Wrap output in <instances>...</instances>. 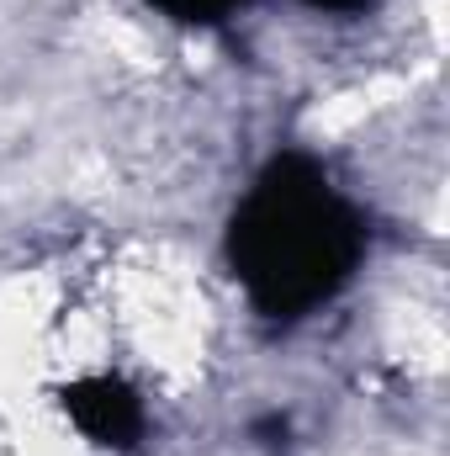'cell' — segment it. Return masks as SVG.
I'll return each instance as SVG.
<instances>
[{"label":"cell","mask_w":450,"mask_h":456,"mask_svg":"<svg viewBox=\"0 0 450 456\" xmlns=\"http://www.w3.org/2000/svg\"><path fill=\"white\" fill-rule=\"evenodd\" d=\"M154 11H165L170 21H186V27H207V21H223L233 16L238 5H249V0H149Z\"/></svg>","instance_id":"3"},{"label":"cell","mask_w":450,"mask_h":456,"mask_svg":"<svg viewBox=\"0 0 450 456\" xmlns=\"http://www.w3.org/2000/svg\"><path fill=\"white\" fill-rule=\"evenodd\" d=\"M313 11H329V16H360L371 0H308Z\"/></svg>","instance_id":"4"},{"label":"cell","mask_w":450,"mask_h":456,"mask_svg":"<svg viewBox=\"0 0 450 456\" xmlns=\"http://www.w3.org/2000/svg\"><path fill=\"white\" fill-rule=\"evenodd\" d=\"M360 213L308 154H276L228 224V265L265 319H308L355 276Z\"/></svg>","instance_id":"1"},{"label":"cell","mask_w":450,"mask_h":456,"mask_svg":"<svg viewBox=\"0 0 450 456\" xmlns=\"http://www.w3.org/2000/svg\"><path fill=\"white\" fill-rule=\"evenodd\" d=\"M64 414L96 446L122 452V446H133L143 436V403L122 377H80L75 387H64Z\"/></svg>","instance_id":"2"}]
</instances>
